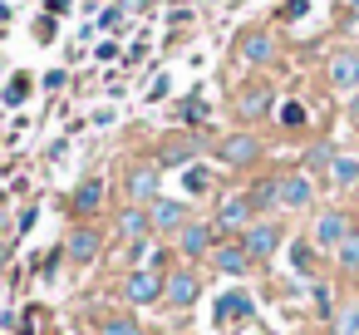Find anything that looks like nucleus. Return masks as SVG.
Instances as JSON below:
<instances>
[{
  "mask_svg": "<svg viewBox=\"0 0 359 335\" xmlns=\"http://www.w3.org/2000/svg\"><path fill=\"white\" fill-rule=\"evenodd\" d=\"M207 247H212V227H207V222H187V227H182V251H187V256H202Z\"/></svg>",
  "mask_w": 359,
  "mask_h": 335,
  "instance_id": "10",
  "label": "nucleus"
},
{
  "mask_svg": "<svg viewBox=\"0 0 359 335\" xmlns=\"http://www.w3.org/2000/svg\"><path fill=\"white\" fill-rule=\"evenodd\" d=\"M217 227H222V232H241V227H251V197L226 192V197H222V212H217Z\"/></svg>",
  "mask_w": 359,
  "mask_h": 335,
  "instance_id": "1",
  "label": "nucleus"
},
{
  "mask_svg": "<svg viewBox=\"0 0 359 335\" xmlns=\"http://www.w3.org/2000/svg\"><path fill=\"white\" fill-rule=\"evenodd\" d=\"M25 94H30V79H25V74H15V79H11V89H6V104H20Z\"/></svg>",
  "mask_w": 359,
  "mask_h": 335,
  "instance_id": "23",
  "label": "nucleus"
},
{
  "mask_svg": "<svg viewBox=\"0 0 359 335\" xmlns=\"http://www.w3.org/2000/svg\"><path fill=\"white\" fill-rule=\"evenodd\" d=\"M241 247H246V256H271L276 251V222H251Z\"/></svg>",
  "mask_w": 359,
  "mask_h": 335,
  "instance_id": "5",
  "label": "nucleus"
},
{
  "mask_svg": "<svg viewBox=\"0 0 359 335\" xmlns=\"http://www.w3.org/2000/svg\"><path fill=\"white\" fill-rule=\"evenodd\" d=\"M123 296H128V301H138V306H153V301L163 296V276H158L153 266H143V271H133V276H128Z\"/></svg>",
  "mask_w": 359,
  "mask_h": 335,
  "instance_id": "2",
  "label": "nucleus"
},
{
  "mask_svg": "<svg viewBox=\"0 0 359 335\" xmlns=\"http://www.w3.org/2000/svg\"><path fill=\"white\" fill-rule=\"evenodd\" d=\"M104 335H138V325H133V320H109Z\"/></svg>",
  "mask_w": 359,
  "mask_h": 335,
  "instance_id": "28",
  "label": "nucleus"
},
{
  "mask_svg": "<svg viewBox=\"0 0 359 335\" xmlns=\"http://www.w3.org/2000/svg\"><path fill=\"white\" fill-rule=\"evenodd\" d=\"M222 158H226V163H251V158H256V138H246V133L226 138V143H222Z\"/></svg>",
  "mask_w": 359,
  "mask_h": 335,
  "instance_id": "12",
  "label": "nucleus"
},
{
  "mask_svg": "<svg viewBox=\"0 0 359 335\" xmlns=\"http://www.w3.org/2000/svg\"><path fill=\"white\" fill-rule=\"evenodd\" d=\"M182 183H187V192H207V188H212V173H207V168H187Z\"/></svg>",
  "mask_w": 359,
  "mask_h": 335,
  "instance_id": "20",
  "label": "nucleus"
},
{
  "mask_svg": "<svg viewBox=\"0 0 359 335\" xmlns=\"http://www.w3.org/2000/svg\"><path fill=\"white\" fill-rule=\"evenodd\" d=\"M35 35L50 45V40H55V15H40V20H35Z\"/></svg>",
  "mask_w": 359,
  "mask_h": 335,
  "instance_id": "26",
  "label": "nucleus"
},
{
  "mask_svg": "<svg viewBox=\"0 0 359 335\" xmlns=\"http://www.w3.org/2000/svg\"><path fill=\"white\" fill-rule=\"evenodd\" d=\"M128 197H133V202H158V173H153V168H138V173L128 178Z\"/></svg>",
  "mask_w": 359,
  "mask_h": 335,
  "instance_id": "8",
  "label": "nucleus"
},
{
  "mask_svg": "<svg viewBox=\"0 0 359 335\" xmlns=\"http://www.w3.org/2000/svg\"><path fill=\"white\" fill-rule=\"evenodd\" d=\"M349 6H359V0H349Z\"/></svg>",
  "mask_w": 359,
  "mask_h": 335,
  "instance_id": "31",
  "label": "nucleus"
},
{
  "mask_svg": "<svg viewBox=\"0 0 359 335\" xmlns=\"http://www.w3.org/2000/svg\"><path fill=\"white\" fill-rule=\"evenodd\" d=\"M192 158V143H172V148H163V168H172V163H187Z\"/></svg>",
  "mask_w": 359,
  "mask_h": 335,
  "instance_id": "22",
  "label": "nucleus"
},
{
  "mask_svg": "<svg viewBox=\"0 0 359 335\" xmlns=\"http://www.w3.org/2000/svg\"><path fill=\"white\" fill-rule=\"evenodd\" d=\"M280 202L285 207H305L310 202V178H285L280 183Z\"/></svg>",
  "mask_w": 359,
  "mask_h": 335,
  "instance_id": "14",
  "label": "nucleus"
},
{
  "mask_svg": "<svg viewBox=\"0 0 359 335\" xmlns=\"http://www.w3.org/2000/svg\"><path fill=\"white\" fill-rule=\"evenodd\" d=\"M349 114H354V119H359V94H354V104H349Z\"/></svg>",
  "mask_w": 359,
  "mask_h": 335,
  "instance_id": "30",
  "label": "nucleus"
},
{
  "mask_svg": "<svg viewBox=\"0 0 359 335\" xmlns=\"http://www.w3.org/2000/svg\"><path fill=\"white\" fill-rule=\"evenodd\" d=\"M148 222L158 227V232H172V227H182V202H153V212H148Z\"/></svg>",
  "mask_w": 359,
  "mask_h": 335,
  "instance_id": "9",
  "label": "nucleus"
},
{
  "mask_svg": "<svg viewBox=\"0 0 359 335\" xmlns=\"http://www.w3.org/2000/svg\"><path fill=\"white\" fill-rule=\"evenodd\" d=\"M118 227H123V237H128V242H143V232H148L153 222H148V212H138V207H128Z\"/></svg>",
  "mask_w": 359,
  "mask_h": 335,
  "instance_id": "15",
  "label": "nucleus"
},
{
  "mask_svg": "<svg viewBox=\"0 0 359 335\" xmlns=\"http://www.w3.org/2000/svg\"><path fill=\"white\" fill-rule=\"evenodd\" d=\"M99 202H104V183H84V188L74 192V207H79V212H94Z\"/></svg>",
  "mask_w": 359,
  "mask_h": 335,
  "instance_id": "17",
  "label": "nucleus"
},
{
  "mask_svg": "<svg viewBox=\"0 0 359 335\" xmlns=\"http://www.w3.org/2000/svg\"><path fill=\"white\" fill-rule=\"evenodd\" d=\"M344 237H349V217L344 212H325L315 222V242L320 247H344Z\"/></svg>",
  "mask_w": 359,
  "mask_h": 335,
  "instance_id": "3",
  "label": "nucleus"
},
{
  "mask_svg": "<svg viewBox=\"0 0 359 335\" xmlns=\"http://www.w3.org/2000/svg\"><path fill=\"white\" fill-rule=\"evenodd\" d=\"M182 114L197 124V119H207V104H202V99H187V109H182Z\"/></svg>",
  "mask_w": 359,
  "mask_h": 335,
  "instance_id": "29",
  "label": "nucleus"
},
{
  "mask_svg": "<svg viewBox=\"0 0 359 335\" xmlns=\"http://www.w3.org/2000/svg\"><path fill=\"white\" fill-rule=\"evenodd\" d=\"M246 261H251V256H246V247H222V251H217V266H222V271H231V276H236V271H246Z\"/></svg>",
  "mask_w": 359,
  "mask_h": 335,
  "instance_id": "16",
  "label": "nucleus"
},
{
  "mask_svg": "<svg viewBox=\"0 0 359 335\" xmlns=\"http://www.w3.org/2000/svg\"><path fill=\"white\" fill-rule=\"evenodd\" d=\"M241 114H251V119H256V114H266V94H261V89H251V94L241 99Z\"/></svg>",
  "mask_w": 359,
  "mask_h": 335,
  "instance_id": "24",
  "label": "nucleus"
},
{
  "mask_svg": "<svg viewBox=\"0 0 359 335\" xmlns=\"http://www.w3.org/2000/svg\"><path fill=\"white\" fill-rule=\"evenodd\" d=\"M168 301L172 306H192L197 301V276L192 271H172L168 276Z\"/></svg>",
  "mask_w": 359,
  "mask_h": 335,
  "instance_id": "6",
  "label": "nucleus"
},
{
  "mask_svg": "<svg viewBox=\"0 0 359 335\" xmlns=\"http://www.w3.org/2000/svg\"><path fill=\"white\" fill-rule=\"evenodd\" d=\"M65 256H69V261H79V266H84V261H94V256H99V232H94V227H79V232H69V242H65Z\"/></svg>",
  "mask_w": 359,
  "mask_h": 335,
  "instance_id": "4",
  "label": "nucleus"
},
{
  "mask_svg": "<svg viewBox=\"0 0 359 335\" xmlns=\"http://www.w3.org/2000/svg\"><path fill=\"white\" fill-rule=\"evenodd\" d=\"M354 178H359V163L354 158H339L334 163V183H354Z\"/></svg>",
  "mask_w": 359,
  "mask_h": 335,
  "instance_id": "25",
  "label": "nucleus"
},
{
  "mask_svg": "<svg viewBox=\"0 0 359 335\" xmlns=\"http://www.w3.org/2000/svg\"><path fill=\"white\" fill-rule=\"evenodd\" d=\"M271 55H276L271 35H246V40H241V60H251V65H266Z\"/></svg>",
  "mask_w": 359,
  "mask_h": 335,
  "instance_id": "11",
  "label": "nucleus"
},
{
  "mask_svg": "<svg viewBox=\"0 0 359 335\" xmlns=\"http://www.w3.org/2000/svg\"><path fill=\"white\" fill-rule=\"evenodd\" d=\"M339 266H344V271H359V237H344V247H339Z\"/></svg>",
  "mask_w": 359,
  "mask_h": 335,
  "instance_id": "21",
  "label": "nucleus"
},
{
  "mask_svg": "<svg viewBox=\"0 0 359 335\" xmlns=\"http://www.w3.org/2000/svg\"><path fill=\"white\" fill-rule=\"evenodd\" d=\"M330 79L339 89H359V55H334L330 60Z\"/></svg>",
  "mask_w": 359,
  "mask_h": 335,
  "instance_id": "7",
  "label": "nucleus"
},
{
  "mask_svg": "<svg viewBox=\"0 0 359 335\" xmlns=\"http://www.w3.org/2000/svg\"><path fill=\"white\" fill-rule=\"evenodd\" d=\"M334 335H359V301L339 310V320H334Z\"/></svg>",
  "mask_w": 359,
  "mask_h": 335,
  "instance_id": "18",
  "label": "nucleus"
},
{
  "mask_svg": "<svg viewBox=\"0 0 359 335\" xmlns=\"http://www.w3.org/2000/svg\"><path fill=\"white\" fill-rule=\"evenodd\" d=\"M280 119H285L290 129H300V124H305V109H300V104H285V109H280Z\"/></svg>",
  "mask_w": 359,
  "mask_h": 335,
  "instance_id": "27",
  "label": "nucleus"
},
{
  "mask_svg": "<svg viewBox=\"0 0 359 335\" xmlns=\"http://www.w3.org/2000/svg\"><path fill=\"white\" fill-rule=\"evenodd\" d=\"M231 315H251V296H246V291H226V296H222V306H217V320L226 325Z\"/></svg>",
  "mask_w": 359,
  "mask_h": 335,
  "instance_id": "13",
  "label": "nucleus"
},
{
  "mask_svg": "<svg viewBox=\"0 0 359 335\" xmlns=\"http://www.w3.org/2000/svg\"><path fill=\"white\" fill-rule=\"evenodd\" d=\"M290 256H295V271H300V276H310V271H315V247H310V242H295V251H290Z\"/></svg>",
  "mask_w": 359,
  "mask_h": 335,
  "instance_id": "19",
  "label": "nucleus"
}]
</instances>
